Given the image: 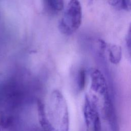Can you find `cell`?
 I'll use <instances>...</instances> for the list:
<instances>
[{
  "instance_id": "1",
  "label": "cell",
  "mask_w": 131,
  "mask_h": 131,
  "mask_svg": "<svg viewBox=\"0 0 131 131\" xmlns=\"http://www.w3.org/2000/svg\"><path fill=\"white\" fill-rule=\"evenodd\" d=\"M48 119L50 131H69V114L66 101L58 90L53 91L50 97Z\"/></svg>"
},
{
  "instance_id": "2",
  "label": "cell",
  "mask_w": 131,
  "mask_h": 131,
  "mask_svg": "<svg viewBox=\"0 0 131 131\" xmlns=\"http://www.w3.org/2000/svg\"><path fill=\"white\" fill-rule=\"evenodd\" d=\"M82 21V8L79 0H70L59 23L61 33L69 35L76 32Z\"/></svg>"
},
{
  "instance_id": "3",
  "label": "cell",
  "mask_w": 131,
  "mask_h": 131,
  "mask_svg": "<svg viewBox=\"0 0 131 131\" xmlns=\"http://www.w3.org/2000/svg\"><path fill=\"white\" fill-rule=\"evenodd\" d=\"M103 97L104 114L110 128L112 131H118L119 126L117 117L114 104L109 93L106 94Z\"/></svg>"
},
{
  "instance_id": "4",
  "label": "cell",
  "mask_w": 131,
  "mask_h": 131,
  "mask_svg": "<svg viewBox=\"0 0 131 131\" xmlns=\"http://www.w3.org/2000/svg\"><path fill=\"white\" fill-rule=\"evenodd\" d=\"M91 79V89L92 91L103 96L108 93L105 79L99 70L94 69L92 70Z\"/></svg>"
},
{
  "instance_id": "5",
  "label": "cell",
  "mask_w": 131,
  "mask_h": 131,
  "mask_svg": "<svg viewBox=\"0 0 131 131\" xmlns=\"http://www.w3.org/2000/svg\"><path fill=\"white\" fill-rule=\"evenodd\" d=\"M37 112L38 121L42 131H50V126L47 118V116L45 109V106L42 102L38 100L37 101Z\"/></svg>"
},
{
  "instance_id": "6",
  "label": "cell",
  "mask_w": 131,
  "mask_h": 131,
  "mask_svg": "<svg viewBox=\"0 0 131 131\" xmlns=\"http://www.w3.org/2000/svg\"><path fill=\"white\" fill-rule=\"evenodd\" d=\"M108 57L110 61L113 64L119 63L121 58V49L120 47L115 45H110L108 49Z\"/></svg>"
},
{
  "instance_id": "7",
  "label": "cell",
  "mask_w": 131,
  "mask_h": 131,
  "mask_svg": "<svg viewBox=\"0 0 131 131\" xmlns=\"http://www.w3.org/2000/svg\"><path fill=\"white\" fill-rule=\"evenodd\" d=\"M45 6L50 12L57 13L63 8L64 0H43Z\"/></svg>"
},
{
  "instance_id": "8",
  "label": "cell",
  "mask_w": 131,
  "mask_h": 131,
  "mask_svg": "<svg viewBox=\"0 0 131 131\" xmlns=\"http://www.w3.org/2000/svg\"><path fill=\"white\" fill-rule=\"evenodd\" d=\"M86 81V73L85 71L83 69H80L77 75V86L79 91H82L85 85Z\"/></svg>"
},
{
  "instance_id": "9",
  "label": "cell",
  "mask_w": 131,
  "mask_h": 131,
  "mask_svg": "<svg viewBox=\"0 0 131 131\" xmlns=\"http://www.w3.org/2000/svg\"><path fill=\"white\" fill-rule=\"evenodd\" d=\"M6 129L8 131H23L19 120L15 117Z\"/></svg>"
},
{
  "instance_id": "10",
  "label": "cell",
  "mask_w": 131,
  "mask_h": 131,
  "mask_svg": "<svg viewBox=\"0 0 131 131\" xmlns=\"http://www.w3.org/2000/svg\"><path fill=\"white\" fill-rule=\"evenodd\" d=\"M125 41H126V46L127 48V50L129 53L130 54V28H129L127 35H126Z\"/></svg>"
},
{
  "instance_id": "11",
  "label": "cell",
  "mask_w": 131,
  "mask_h": 131,
  "mask_svg": "<svg viewBox=\"0 0 131 131\" xmlns=\"http://www.w3.org/2000/svg\"><path fill=\"white\" fill-rule=\"evenodd\" d=\"M107 2L110 3L112 6L120 8L122 7V0H107Z\"/></svg>"
},
{
  "instance_id": "12",
  "label": "cell",
  "mask_w": 131,
  "mask_h": 131,
  "mask_svg": "<svg viewBox=\"0 0 131 131\" xmlns=\"http://www.w3.org/2000/svg\"><path fill=\"white\" fill-rule=\"evenodd\" d=\"M122 8L126 10H129L130 8V0H122Z\"/></svg>"
},
{
  "instance_id": "13",
  "label": "cell",
  "mask_w": 131,
  "mask_h": 131,
  "mask_svg": "<svg viewBox=\"0 0 131 131\" xmlns=\"http://www.w3.org/2000/svg\"><path fill=\"white\" fill-rule=\"evenodd\" d=\"M32 131H42V130H39V129H36V128H35V129H33V130H32Z\"/></svg>"
}]
</instances>
